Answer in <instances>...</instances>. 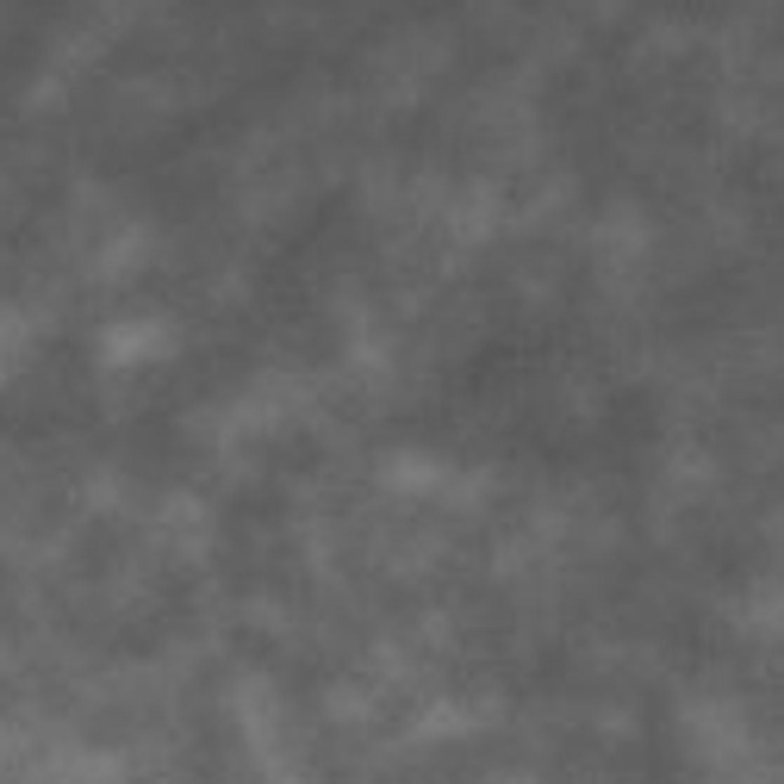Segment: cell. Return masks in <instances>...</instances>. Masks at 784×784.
Wrapping results in <instances>:
<instances>
[{
    "instance_id": "1",
    "label": "cell",
    "mask_w": 784,
    "mask_h": 784,
    "mask_svg": "<svg viewBox=\"0 0 784 784\" xmlns=\"http://www.w3.org/2000/svg\"><path fill=\"white\" fill-rule=\"evenodd\" d=\"M6 523H13V517H6ZM0 536H6V529H0Z\"/></svg>"
}]
</instances>
